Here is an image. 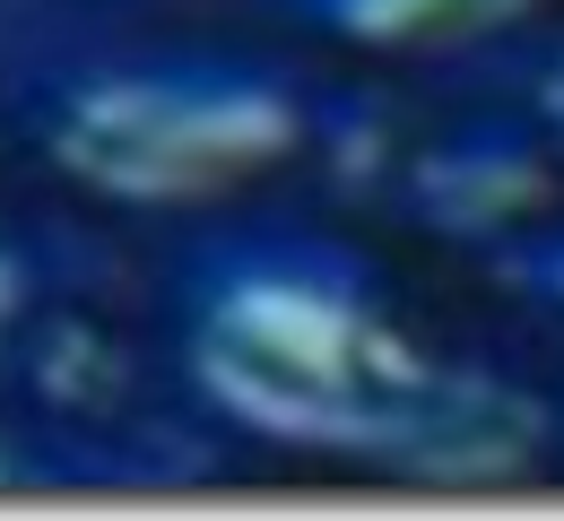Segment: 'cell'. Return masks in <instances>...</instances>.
<instances>
[{"label":"cell","instance_id":"cell-1","mask_svg":"<svg viewBox=\"0 0 564 521\" xmlns=\"http://www.w3.org/2000/svg\"><path fill=\"white\" fill-rule=\"evenodd\" d=\"M70 140L96 165H131V174L235 165V156L286 140V87L270 70L217 62V53H174V62L96 78L78 96Z\"/></svg>","mask_w":564,"mask_h":521},{"label":"cell","instance_id":"cell-2","mask_svg":"<svg viewBox=\"0 0 564 521\" xmlns=\"http://www.w3.org/2000/svg\"><path fill=\"white\" fill-rule=\"evenodd\" d=\"M304 26H330L356 44H425V35H460V26H487L521 0H279Z\"/></svg>","mask_w":564,"mask_h":521},{"label":"cell","instance_id":"cell-3","mask_svg":"<svg viewBox=\"0 0 564 521\" xmlns=\"http://www.w3.org/2000/svg\"><path fill=\"white\" fill-rule=\"evenodd\" d=\"M521 287H539V296H556L564 304V226H521L503 252H495Z\"/></svg>","mask_w":564,"mask_h":521},{"label":"cell","instance_id":"cell-4","mask_svg":"<svg viewBox=\"0 0 564 521\" xmlns=\"http://www.w3.org/2000/svg\"><path fill=\"white\" fill-rule=\"evenodd\" d=\"M539 113H556V131H564V53L539 62Z\"/></svg>","mask_w":564,"mask_h":521}]
</instances>
